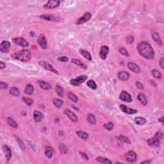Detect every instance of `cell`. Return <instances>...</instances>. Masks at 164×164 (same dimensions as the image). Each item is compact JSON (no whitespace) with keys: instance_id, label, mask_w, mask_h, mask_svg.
<instances>
[{"instance_id":"cell-44","label":"cell","mask_w":164,"mask_h":164,"mask_svg":"<svg viewBox=\"0 0 164 164\" xmlns=\"http://www.w3.org/2000/svg\"><path fill=\"white\" fill-rule=\"evenodd\" d=\"M59 149L60 151V152L62 154H65L67 153V147L64 144H62L60 145Z\"/></svg>"},{"instance_id":"cell-49","label":"cell","mask_w":164,"mask_h":164,"mask_svg":"<svg viewBox=\"0 0 164 164\" xmlns=\"http://www.w3.org/2000/svg\"><path fill=\"white\" fill-rule=\"evenodd\" d=\"M17 141H18V142L19 143V146H20V148H21L23 150H24V144L23 143V142H22L21 140H20L19 139V138H17Z\"/></svg>"},{"instance_id":"cell-40","label":"cell","mask_w":164,"mask_h":164,"mask_svg":"<svg viewBox=\"0 0 164 164\" xmlns=\"http://www.w3.org/2000/svg\"><path fill=\"white\" fill-rule=\"evenodd\" d=\"M103 127H104V128H105V129H107V130L110 131L113 129V124L112 122H110L108 123H106V124H104Z\"/></svg>"},{"instance_id":"cell-23","label":"cell","mask_w":164,"mask_h":164,"mask_svg":"<svg viewBox=\"0 0 164 164\" xmlns=\"http://www.w3.org/2000/svg\"><path fill=\"white\" fill-rule=\"evenodd\" d=\"M34 92V87L32 85L27 84L24 88V93L28 95H32Z\"/></svg>"},{"instance_id":"cell-48","label":"cell","mask_w":164,"mask_h":164,"mask_svg":"<svg viewBox=\"0 0 164 164\" xmlns=\"http://www.w3.org/2000/svg\"><path fill=\"white\" fill-rule=\"evenodd\" d=\"M80 155H81V156L82 157V158H83V159H85V160H88V156L85 153H83V152H80Z\"/></svg>"},{"instance_id":"cell-38","label":"cell","mask_w":164,"mask_h":164,"mask_svg":"<svg viewBox=\"0 0 164 164\" xmlns=\"http://www.w3.org/2000/svg\"><path fill=\"white\" fill-rule=\"evenodd\" d=\"M87 119H88V121L91 123V124H95V123H96V119H95V116L93 114H91V113L88 115V116H87Z\"/></svg>"},{"instance_id":"cell-11","label":"cell","mask_w":164,"mask_h":164,"mask_svg":"<svg viewBox=\"0 0 164 164\" xmlns=\"http://www.w3.org/2000/svg\"><path fill=\"white\" fill-rule=\"evenodd\" d=\"M37 42L39 44L40 47L42 49H45L47 48V40H46V37L44 35H40V36L37 39Z\"/></svg>"},{"instance_id":"cell-36","label":"cell","mask_w":164,"mask_h":164,"mask_svg":"<svg viewBox=\"0 0 164 164\" xmlns=\"http://www.w3.org/2000/svg\"><path fill=\"white\" fill-rule=\"evenodd\" d=\"M87 85L92 90H95L97 88V85L95 83V82L92 80H90L87 81Z\"/></svg>"},{"instance_id":"cell-8","label":"cell","mask_w":164,"mask_h":164,"mask_svg":"<svg viewBox=\"0 0 164 164\" xmlns=\"http://www.w3.org/2000/svg\"><path fill=\"white\" fill-rule=\"evenodd\" d=\"M92 17V15H91V13L89 12H86V13H84L83 16L78 19L76 22V24H83L85 23H87L88 20L91 19Z\"/></svg>"},{"instance_id":"cell-16","label":"cell","mask_w":164,"mask_h":164,"mask_svg":"<svg viewBox=\"0 0 164 164\" xmlns=\"http://www.w3.org/2000/svg\"><path fill=\"white\" fill-rule=\"evenodd\" d=\"M128 67L129 68V70H131L132 71H133L135 73H139L140 72V67H139V65H136L135 63L132 62H129L128 64Z\"/></svg>"},{"instance_id":"cell-15","label":"cell","mask_w":164,"mask_h":164,"mask_svg":"<svg viewBox=\"0 0 164 164\" xmlns=\"http://www.w3.org/2000/svg\"><path fill=\"white\" fill-rule=\"evenodd\" d=\"M120 109L123 112L127 113V114H135V113H137V110H135V109L129 108L127 107L126 105H120Z\"/></svg>"},{"instance_id":"cell-45","label":"cell","mask_w":164,"mask_h":164,"mask_svg":"<svg viewBox=\"0 0 164 164\" xmlns=\"http://www.w3.org/2000/svg\"><path fill=\"white\" fill-rule=\"evenodd\" d=\"M69 58L68 57H65V56H62V57H60L58 58V60L60 62H67L68 61Z\"/></svg>"},{"instance_id":"cell-9","label":"cell","mask_w":164,"mask_h":164,"mask_svg":"<svg viewBox=\"0 0 164 164\" xmlns=\"http://www.w3.org/2000/svg\"><path fill=\"white\" fill-rule=\"evenodd\" d=\"M126 160L129 163H133L136 160V154L133 151H129L125 154Z\"/></svg>"},{"instance_id":"cell-17","label":"cell","mask_w":164,"mask_h":164,"mask_svg":"<svg viewBox=\"0 0 164 164\" xmlns=\"http://www.w3.org/2000/svg\"><path fill=\"white\" fill-rule=\"evenodd\" d=\"M33 118L36 122H39L44 119V115L38 110H35L33 113Z\"/></svg>"},{"instance_id":"cell-14","label":"cell","mask_w":164,"mask_h":164,"mask_svg":"<svg viewBox=\"0 0 164 164\" xmlns=\"http://www.w3.org/2000/svg\"><path fill=\"white\" fill-rule=\"evenodd\" d=\"M64 113H65V114L67 116L68 118H69L71 121H72V122H77L78 120V117L76 115V114H75L74 113L72 112V111H71L70 110H69V109H65Z\"/></svg>"},{"instance_id":"cell-47","label":"cell","mask_w":164,"mask_h":164,"mask_svg":"<svg viewBox=\"0 0 164 164\" xmlns=\"http://www.w3.org/2000/svg\"><path fill=\"white\" fill-rule=\"evenodd\" d=\"M0 87L2 89H6L8 88V85L3 81L0 82Z\"/></svg>"},{"instance_id":"cell-37","label":"cell","mask_w":164,"mask_h":164,"mask_svg":"<svg viewBox=\"0 0 164 164\" xmlns=\"http://www.w3.org/2000/svg\"><path fill=\"white\" fill-rule=\"evenodd\" d=\"M56 92H57V94L59 95L60 97H64V91L62 87L60 85H57L56 86Z\"/></svg>"},{"instance_id":"cell-50","label":"cell","mask_w":164,"mask_h":164,"mask_svg":"<svg viewBox=\"0 0 164 164\" xmlns=\"http://www.w3.org/2000/svg\"><path fill=\"white\" fill-rule=\"evenodd\" d=\"M163 63H164V60H163V57H162V58L160 59V67H162V69H163L164 68Z\"/></svg>"},{"instance_id":"cell-39","label":"cell","mask_w":164,"mask_h":164,"mask_svg":"<svg viewBox=\"0 0 164 164\" xmlns=\"http://www.w3.org/2000/svg\"><path fill=\"white\" fill-rule=\"evenodd\" d=\"M151 73H152L153 76L154 78H155L160 79L161 78H162V74L160 73V72H159L158 70H156V69H153V70L152 71V72H151Z\"/></svg>"},{"instance_id":"cell-4","label":"cell","mask_w":164,"mask_h":164,"mask_svg":"<svg viewBox=\"0 0 164 164\" xmlns=\"http://www.w3.org/2000/svg\"><path fill=\"white\" fill-rule=\"evenodd\" d=\"M39 65H41L43 68H44L46 70L49 71L53 72V73H55V74H58V72L54 69V67H53V65H51V64H49L46 61H44V60H41L39 62Z\"/></svg>"},{"instance_id":"cell-30","label":"cell","mask_w":164,"mask_h":164,"mask_svg":"<svg viewBox=\"0 0 164 164\" xmlns=\"http://www.w3.org/2000/svg\"><path fill=\"white\" fill-rule=\"evenodd\" d=\"M76 134L80 138H81L83 140H87L88 139V135L87 132H83V131H77Z\"/></svg>"},{"instance_id":"cell-21","label":"cell","mask_w":164,"mask_h":164,"mask_svg":"<svg viewBox=\"0 0 164 164\" xmlns=\"http://www.w3.org/2000/svg\"><path fill=\"white\" fill-rule=\"evenodd\" d=\"M137 99L139 101L141 104L144 106H146L147 104V99L146 98V95L142 94V93H140L139 95H137Z\"/></svg>"},{"instance_id":"cell-35","label":"cell","mask_w":164,"mask_h":164,"mask_svg":"<svg viewBox=\"0 0 164 164\" xmlns=\"http://www.w3.org/2000/svg\"><path fill=\"white\" fill-rule=\"evenodd\" d=\"M135 122L136 124H139V125H142V124H144L146 122V119L144 118V117H136V118L135 119Z\"/></svg>"},{"instance_id":"cell-24","label":"cell","mask_w":164,"mask_h":164,"mask_svg":"<svg viewBox=\"0 0 164 164\" xmlns=\"http://www.w3.org/2000/svg\"><path fill=\"white\" fill-rule=\"evenodd\" d=\"M152 38L155 41V42H156L158 45L160 46H162V40H161L159 34L157 32H153L152 33Z\"/></svg>"},{"instance_id":"cell-7","label":"cell","mask_w":164,"mask_h":164,"mask_svg":"<svg viewBox=\"0 0 164 164\" xmlns=\"http://www.w3.org/2000/svg\"><path fill=\"white\" fill-rule=\"evenodd\" d=\"M60 1L58 0H52L49 1L44 5V8L46 9H53L57 8L60 5Z\"/></svg>"},{"instance_id":"cell-18","label":"cell","mask_w":164,"mask_h":164,"mask_svg":"<svg viewBox=\"0 0 164 164\" xmlns=\"http://www.w3.org/2000/svg\"><path fill=\"white\" fill-rule=\"evenodd\" d=\"M2 148L4 152L6 154V160H7V161H9L12 158V151H11L10 148L6 145H3Z\"/></svg>"},{"instance_id":"cell-42","label":"cell","mask_w":164,"mask_h":164,"mask_svg":"<svg viewBox=\"0 0 164 164\" xmlns=\"http://www.w3.org/2000/svg\"><path fill=\"white\" fill-rule=\"evenodd\" d=\"M119 53H121V54L123 56H124V57H129V53H128V51H127V50L126 48H124V47H122V48H121L119 50Z\"/></svg>"},{"instance_id":"cell-2","label":"cell","mask_w":164,"mask_h":164,"mask_svg":"<svg viewBox=\"0 0 164 164\" xmlns=\"http://www.w3.org/2000/svg\"><path fill=\"white\" fill-rule=\"evenodd\" d=\"M13 59L17 60L23 62H28L31 60V52L28 50H23L13 53L12 55Z\"/></svg>"},{"instance_id":"cell-27","label":"cell","mask_w":164,"mask_h":164,"mask_svg":"<svg viewBox=\"0 0 164 164\" xmlns=\"http://www.w3.org/2000/svg\"><path fill=\"white\" fill-rule=\"evenodd\" d=\"M80 53L85 58H86V59L88 60L89 61H92V57H91V54H90V53H88V51L84 50H80Z\"/></svg>"},{"instance_id":"cell-6","label":"cell","mask_w":164,"mask_h":164,"mask_svg":"<svg viewBox=\"0 0 164 164\" xmlns=\"http://www.w3.org/2000/svg\"><path fill=\"white\" fill-rule=\"evenodd\" d=\"M87 79V76H85V75H82V76H78L76 78L72 79V80H71L70 83L71 84L74 86H79L80 85H81V83H83Z\"/></svg>"},{"instance_id":"cell-5","label":"cell","mask_w":164,"mask_h":164,"mask_svg":"<svg viewBox=\"0 0 164 164\" xmlns=\"http://www.w3.org/2000/svg\"><path fill=\"white\" fill-rule=\"evenodd\" d=\"M13 43H15L16 44L18 45V46H21L23 47H27L29 46V43L28 42L26 39H24V38L22 37H17L14 38V39H12Z\"/></svg>"},{"instance_id":"cell-22","label":"cell","mask_w":164,"mask_h":164,"mask_svg":"<svg viewBox=\"0 0 164 164\" xmlns=\"http://www.w3.org/2000/svg\"><path fill=\"white\" fill-rule=\"evenodd\" d=\"M53 153H54V150L53 147L51 146H46V149H45V155L48 158H51L53 156Z\"/></svg>"},{"instance_id":"cell-32","label":"cell","mask_w":164,"mask_h":164,"mask_svg":"<svg viewBox=\"0 0 164 164\" xmlns=\"http://www.w3.org/2000/svg\"><path fill=\"white\" fill-rule=\"evenodd\" d=\"M10 94L13 96L18 97L20 95V92L17 87H12L10 90Z\"/></svg>"},{"instance_id":"cell-41","label":"cell","mask_w":164,"mask_h":164,"mask_svg":"<svg viewBox=\"0 0 164 164\" xmlns=\"http://www.w3.org/2000/svg\"><path fill=\"white\" fill-rule=\"evenodd\" d=\"M23 101H24V102H25L27 105H28V106H31V105H32L33 102L32 99L29 98H27V97H23Z\"/></svg>"},{"instance_id":"cell-31","label":"cell","mask_w":164,"mask_h":164,"mask_svg":"<svg viewBox=\"0 0 164 164\" xmlns=\"http://www.w3.org/2000/svg\"><path fill=\"white\" fill-rule=\"evenodd\" d=\"M67 97L68 98H69V100H71L73 102H77L78 101V97L76 96L74 93H72L71 92L68 93Z\"/></svg>"},{"instance_id":"cell-34","label":"cell","mask_w":164,"mask_h":164,"mask_svg":"<svg viewBox=\"0 0 164 164\" xmlns=\"http://www.w3.org/2000/svg\"><path fill=\"white\" fill-rule=\"evenodd\" d=\"M53 103L56 107L60 108L64 105V101L60 99H54L53 100Z\"/></svg>"},{"instance_id":"cell-33","label":"cell","mask_w":164,"mask_h":164,"mask_svg":"<svg viewBox=\"0 0 164 164\" xmlns=\"http://www.w3.org/2000/svg\"><path fill=\"white\" fill-rule=\"evenodd\" d=\"M7 122L9 124V125L10 126L12 127L13 128H18V125H17V122L14 121L12 118L11 117H8L7 119Z\"/></svg>"},{"instance_id":"cell-53","label":"cell","mask_w":164,"mask_h":164,"mask_svg":"<svg viewBox=\"0 0 164 164\" xmlns=\"http://www.w3.org/2000/svg\"><path fill=\"white\" fill-rule=\"evenodd\" d=\"M158 121H159V122H161L162 123H163V117H162L161 118H159Z\"/></svg>"},{"instance_id":"cell-13","label":"cell","mask_w":164,"mask_h":164,"mask_svg":"<svg viewBox=\"0 0 164 164\" xmlns=\"http://www.w3.org/2000/svg\"><path fill=\"white\" fill-rule=\"evenodd\" d=\"M109 47L106 46H102L100 48L99 51V57L102 60H105L107 57V54H108Z\"/></svg>"},{"instance_id":"cell-25","label":"cell","mask_w":164,"mask_h":164,"mask_svg":"<svg viewBox=\"0 0 164 164\" xmlns=\"http://www.w3.org/2000/svg\"><path fill=\"white\" fill-rule=\"evenodd\" d=\"M40 18L42 19L49 20V21H51V20H57V17H54L53 15H50V14H44V15H41L40 16Z\"/></svg>"},{"instance_id":"cell-19","label":"cell","mask_w":164,"mask_h":164,"mask_svg":"<svg viewBox=\"0 0 164 164\" xmlns=\"http://www.w3.org/2000/svg\"><path fill=\"white\" fill-rule=\"evenodd\" d=\"M38 84L39 85L40 88H42L43 90L47 91V90H50L51 88V86L50 83L45 82L44 81H42V80H38Z\"/></svg>"},{"instance_id":"cell-12","label":"cell","mask_w":164,"mask_h":164,"mask_svg":"<svg viewBox=\"0 0 164 164\" xmlns=\"http://www.w3.org/2000/svg\"><path fill=\"white\" fill-rule=\"evenodd\" d=\"M10 49V43L7 40H3L0 44V50L3 53H8Z\"/></svg>"},{"instance_id":"cell-52","label":"cell","mask_w":164,"mask_h":164,"mask_svg":"<svg viewBox=\"0 0 164 164\" xmlns=\"http://www.w3.org/2000/svg\"><path fill=\"white\" fill-rule=\"evenodd\" d=\"M151 163V161H150V160L143 161V162H141V163Z\"/></svg>"},{"instance_id":"cell-26","label":"cell","mask_w":164,"mask_h":164,"mask_svg":"<svg viewBox=\"0 0 164 164\" xmlns=\"http://www.w3.org/2000/svg\"><path fill=\"white\" fill-rule=\"evenodd\" d=\"M71 62L73 64H76V65H77L78 66L80 67L83 68V69H87V65H85V64H84V63H83L80 60H78V59H75V58H73V59L71 60Z\"/></svg>"},{"instance_id":"cell-10","label":"cell","mask_w":164,"mask_h":164,"mask_svg":"<svg viewBox=\"0 0 164 164\" xmlns=\"http://www.w3.org/2000/svg\"><path fill=\"white\" fill-rule=\"evenodd\" d=\"M120 99L122 101L127 102H131L133 101L130 94L127 92L126 91H122L121 93V94H120Z\"/></svg>"},{"instance_id":"cell-1","label":"cell","mask_w":164,"mask_h":164,"mask_svg":"<svg viewBox=\"0 0 164 164\" xmlns=\"http://www.w3.org/2000/svg\"><path fill=\"white\" fill-rule=\"evenodd\" d=\"M137 50L140 55L147 60L154 58V51L152 46L147 42H140L137 45Z\"/></svg>"},{"instance_id":"cell-43","label":"cell","mask_w":164,"mask_h":164,"mask_svg":"<svg viewBox=\"0 0 164 164\" xmlns=\"http://www.w3.org/2000/svg\"><path fill=\"white\" fill-rule=\"evenodd\" d=\"M126 41L127 44H133L134 42V37L132 35H129V36H128L126 39Z\"/></svg>"},{"instance_id":"cell-3","label":"cell","mask_w":164,"mask_h":164,"mask_svg":"<svg viewBox=\"0 0 164 164\" xmlns=\"http://www.w3.org/2000/svg\"><path fill=\"white\" fill-rule=\"evenodd\" d=\"M162 139H163V133L161 132H157L153 137L147 140V142L149 146L151 147H158L160 146Z\"/></svg>"},{"instance_id":"cell-46","label":"cell","mask_w":164,"mask_h":164,"mask_svg":"<svg viewBox=\"0 0 164 164\" xmlns=\"http://www.w3.org/2000/svg\"><path fill=\"white\" fill-rule=\"evenodd\" d=\"M136 87H137L139 89H140V90H144V85H142V83H140V82L139 81H136Z\"/></svg>"},{"instance_id":"cell-28","label":"cell","mask_w":164,"mask_h":164,"mask_svg":"<svg viewBox=\"0 0 164 164\" xmlns=\"http://www.w3.org/2000/svg\"><path fill=\"white\" fill-rule=\"evenodd\" d=\"M117 139H118V140H119L121 143H125L127 144H131V141L130 140H129V138L124 136V135H119Z\"/></svg>"},{"instance_id":"cell-29","label":"cell","mask_w":164,"mask_h":164,"mask_svg":"<svg viewBox=\"0 0 164 164\" xmlns=\"http://www.w3.org/2000/svg\"><path fill=\"white\" fill-rule=\"evenodd\" d=\"M96 161H98V162H100V163H106V164H111L112 163V161H110L109 159H108V158H104V157H102V156L97 157Z\"/></svg>"},{"instance_id":"cell-20","label":"cell","mask_w":164,"mask_h":164,"mask_svg":"<svg viewBox=\"0 0 164 164\" xmlns=\"http://www.w3.org/2000/svg\"><path fill=\"white\" fill-rule=\"evenodd\" d=\"M118 77L122 81H127L129 78V74L127 71H123L119 72Z\"/></svg>"},{"instance_id":"cell-51","label":"cell","mask_w":164,"mask_h":164,"mask_svg":"<svg viewBox=\"0 0 164 164\" xmlns=\"http://www.w3.org/2000/svg\"><path fill=\"white\" fill-rule=\"evenodd\" d=\"M5 67V64H4L3 62L1 61V62H0V68H1V69H3Z\"/></svg>"}]
</instances>
